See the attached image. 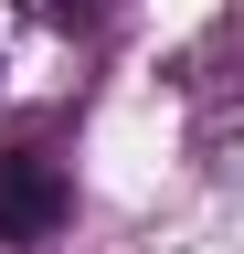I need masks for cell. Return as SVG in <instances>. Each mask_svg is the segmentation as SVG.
<instances>
[{
    "mask_svg": "<svg viewBox=\"0 0 244 254\" xmlns=\"http://www.w3.org/2000/svg\"><path fill=\"white\" fill-rule=\"evenodd\" d=\"M64 212H75V180H64V159H53V138L0 148V244L32 254V244L64 233Z\"/></svg>",
    "mask_w": 244,
    "mask_h": 254,
    "instance_id": "1",
    "label": "cell"
},
{
    "mask_svg": "<svg viewBox=\"0 0 244 254\" xmlns=\"http://www.w3.org/2000/svg\"><path fill=\"white\" fill-rule=\"evenodd\" d=\"M32 11H43V21H64V32H85V21H96V0H32Z\"/></svg>",
    "mask_w": 244,
    "mask_h": 254,
    "instance_id": "2",
    "label": "cell"
}]
</instances>
